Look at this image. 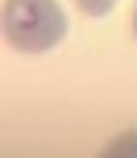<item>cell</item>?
Returning a JSON list of instances; mask_svg holds the SVG:
<instances>
[{
    "label": "cell",
    "instance_id": "obj_2",
    "mask_svg": "<svg viewBox=\"0 0 137 158\" xmlns=\"http://www.w3.org/2000/svg\"><path fill=\"white\" fill-rule=\"evenodd\" d=\"M100 158H137V129L112 137V142L104 146V154H100Z\"/></svg>",
    "mask_w": 137,
    "mask_h": 158
},
{
    "label": "cell",
    "instance_id": "obj_4",
    "mask_svg": "<svg viewBox=\"0 0 137 158\" xmlns=\"http://www.w3.org/2000/svg\"><path fill=\"white\" fill-rule=\"evenodd\" d=\"M133 38H137V4H133Z\"/></svg>",
    "mask_w": 137,
    "mask_h": 158
},
{
    "label": "cell",
    "instance_id": "obj_3",
    "mask_svg": "<svg viewBox=\"0 0 137 158\" xmlns=\"http://www.w3.org/2000/svg\"><path fill=\"white\" fill-rule=\"evenodd\" d=\"M79 4V13H87V17H108L116 8V0H75Z\"/></svg>",
    "mask_w": 137,
    "mask_h": 158
},
{
    "label": "cell",
    "instance_id": "obj_1",
    "mask_svg": "<svg viewBox=\"0 0 137 158\" xmlns=\"http://www.w3.org/2000/svg\"><path fill=\"white\" fill-rule=\"evenodd\" d=\"M0 29L17 54H46L66 38V13L58 0H4Z\"/></svg>",
    "mask_w": 137,
    "mask_h": 158
}]
</instances>
